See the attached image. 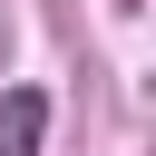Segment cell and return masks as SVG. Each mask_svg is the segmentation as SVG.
I'll return each mask as SVG.
<instances>
[{
  "mask_svg": "<svg viewBox=\"0 0 156 156\" xmlns=\"http://www.w3.org/2000/svg\"><path fill=\"white\" fill-rule=\"evenodd\" d=\"M39 136H49V98L39 88H10L0 98V156H39Z\"/></svg>",
  "mask_w": 156,
  "mask_h": 156,
  "instance_id": "6da1fadb",
  "label": "cell"
}]
</instances>
